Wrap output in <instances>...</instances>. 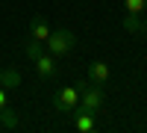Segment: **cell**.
Instances as JSON below:
<instances>
[{
  "instance_id": "6da1fadb",
  "label": "cell",
  "mask_w": 147,
  "mask_h": 133,
  "mask_svg": "<svg viewBox=\"0 0 147 133\" xmlns=\"http://www.w3.org/2000/svg\"><path fill=\"white\" fill-rule=\"evenodd\" d=\"M74 44H77V35H74L71 30H53L50 35H47V42H44V50L47 53H53L56 59L59 56H65L74 50Z\"/></svg>"
},
{
  "instance_id": "7a4b0ae2",
  "label": "cell",
  "mask_w": 147,
  "mask_h": 133,
  "mask_svg": "<svg viewBox=\"0 0 147 133\" xmlns=\"http://www.w3.org/2000/svg\"><path fill=\"white\" fill-rule=\"evenodd\" d=\"M80 86V110H85V113H100V106H103V89L97 86V83H88V80H82V83H77Z\"/></svg>"
},
{
  "instance_id": "3957f363",
  "label": "cell",
  "mask_w": 147,
  "mask_h": 133,
  "mask_svg": "<svg viewBox=\"0 0 147 133\" xmlns=\"http://www.w3.org/2000/svg\"><path fill=\"white\" fill-rule=\"evenodd\" d=\"M53 106L59 113H77L80 110V86L74 83V86H62L56 95H53Z\"/></svg>"
},
{
  "instance_id": "277c9868",
  "label": "cell",
  "mask_w": 147,
  "mask_h": 133,
  "mask_svg": "<svg viewBox=\"0 0 147 133\" xmlns=\"http://www.w3.org/2000/svg\"><path fill=\"white\" fill-rule=\"evenodd\" d=\"M35 71H38V77H41V80H50V77H56V74H59L56 56H53V53H47V50H41L38 56H35Z\"/></svg>"
},
{
  "instance_id": "5b68a950",
  "label": "cell",
  "mask_w": 147,
  "mask_h": 133,
  "mask_svg": "<svg viewBox=\"0 0 147 133\" xmlns=\"http://www.w3.org/2000/svg\"><path fill=\"white\" fill-rule=\"evenodd\" d=\"M50 33H53V30L47 27V18H41V15L32 18V24H30V39H32V42H41V44H44Z\"/></svg>"
},
{
  "instance_id": "8992f818",
  "label": "cell",
  "mask_w": 147,
  "mask_h": 133,
  "mask_svg": "<svg viewBox=\"0 0 147 133\" xmlns=\"http://www.w3.org/2000/svg\"><path fill=\"white\" fill-rule=\"evenodd\" d=\"M88 83H97V86L109 83V65L103 62V59H94V62L88 65Z\"/></svg>"
},
{
  "instance_id": "52a82bcc",
  "label": "cell",
  "mask_w": 147,
  "mask_h": 133,
  "mask_svg": "<svg viewBox=\"0 0 147 133\" xmlns=\"http://www.w3.org/2000/svg\"><path fill=\"white\" fill-rule=\"evenodd\" d=\"M71 118H74V130L77 133H91L94 130V113L77 110V113H71Z\"/></svg>"
},
{
  "instance_id": "ba28073f",
  "label": "cell",
  "mask_w": 147,
  "mask_h": 133,
  "mask_svg": "<svg viewBox=\"0 0 147 133\" xmlns=\"http://www.w3.org/2000/svg\"><path fill=\"white\" fill-rule=\"evenodd\" d=\"M0 86H3L6 92L9 89H18L21 86V74H18L15 68H3V71H0Z\"/></svg>"
},
{
  "instance_id": "9c48e42d",
  "label": "cell",
  "mask_w": 147,
  "mask_h": 133,
  "mask_svg": "<svg viewBox=\"0 0 147 133\" xmlns=\"http://www.w3.org/2000/svg\"><path fill=\"white\" fill-rule=\"evenodd\" d=\"M0 124H3L6 130H15V127H18V115H15V110H12L9 104L0 110Z\"/></svg>"
},
{
  "instance_id": "30bf717a",
  "label": "cell",
  "mask_w": 147,
  "mask_h": 133,
  "mask_svg": "<svg viewBox=\"0 0 147 133\" xmlns=\"http://www.w3.org/2000/svg\"><path fill=\"white\" fill-rule=\"evenodd\" d=\"M127 15H144L147 12V0H124Z\"/></svg>"
},
{
  "instance_id": "8fae6325",
  "label": "cell",
  "mask_w": 147,
  "mask_h": 133,
  "mask_svg": "<svg viewBox=\"0 0 147 133\" xmlns=\"http://www.w3.org/2000/svg\"><path fill=\"white\" fill-rule=\"evenodd\" d=\"M41 50H44V44H41V42H32V39H30V42H27V47H24V56H27L30 62H35V56H38Z\"/></svg>"
},
{
  "instance_id": "7c38bea8",
  "label": "cell",
  "mask_w": 147,
  "mask_h": 133,
  "mask_svg": "<svg viewBox=\"0 0 147 133\" xmlns=\"http://www.w3.org/2000/svg\"><path fill=\"white\" fill-rule=\"evenodd\" d=\"M6 104H9V95H6V89H3V86H0V110H3Z\"/></svg>"
},
{
  "instance_id": "4fadbf2b",
  "label": "cell",
  "mask_w": 147,
  "mask_h": 133,
  "mask_svg": "<svg viewBox=\"0 0 147 133\" xmlns=\"http://www.w3.org/2000/svg\"><path fill=\"white\" fill-rule=\"evenodd\" d=\"M144 33H147V21H144Z\"/></svg>"
},
{
  "instance_id": "5bb4252c",
  "label": "cell",
  "mask_w": 147,
  "mask_h": 133,
  "mask_svg": "<svg viewBox=\"0 0 147 133\" xmlns=\"http://www.w3.org/2000/svg\"><path fill=\"white\" fill-rule=\"evenodd\" d=\"M0 71H3V68H0Z\"/></svg>"
}]
</instances>
